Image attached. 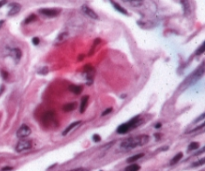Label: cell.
Segmentation results:
<instances>
[{"mask_svg": "<svg viewBox=\"0 0 205 171\" xmlns=\"http://www.w3.org/2000/svg\"><path fill=\"white\" fill-rule=\"evenodd\" d=\"M149 141V136L147 135H138L135 137H129L122 141L120 145L121 149L123 150H131L138 146H143Z\"/></svg>", "mask_w": 205, "mask_h": 171, "instance_id": "obj_1", "label": "cell"}, {"mask_svg": "<svg viewBox=\"0 0 205 171\" xmlns=\"http://www.w3.org/2000/svg\"><path fill=\"white\" fill-rule=\"evenodd\" d=\"M203 74H204V65L202 64L197 70H195L191 75L185 79L183 84H182V87H188L190 85L194 84L195 82H197L203 76Z\"/></svg>", "mask_w": 205, "mask_h": 171, "instance_id": "obj_2", "label": "cell"}, {"mask_svg": "<svg viewBox=\"0 0 205 171\" xmlns=\"http://www.w3.org/2000/svg\"><path fill=\"white\" fill-rule=\"evenodd\" d=\"M139 123H140V119H139L138 116H136V117L132 118L131 120H129L126 123H123L121 124L120 126L117 128V132L119 134H125V133L129 132L130 130L134 129L135 127H137Z\"/></svg>", "mask_w": 205, "mask_h": 171, "instance_id": "obj_3", "label": "cell"}, {"mask_svg": "<svg viewBox=\"0 0 205 171\" xmlns=\"http://www.w3.org/2000/svg\"><path fill=\"white\" fill-rule=\"evenodd\" d=\"M31 146H32V143H31L30 140L21 139V140L19 141L16 145V151L17 152H23V151H26L28 149H30Z\"/></svg>", "mask_w": 205, "mask_h": 171, "instance_id": "obj_4", "label": "cell"}, {"mask_svg": "<svg viewBox=\"0 0 205 171\" xmlns=\"http://www.w3.org/2000/svg\"><path fill=\"white\" fill-rule=\"evenodd\" d=\"M30 134H31V129H30V127L27 126V125H25V124L21 125V126L19 127V129L17 130V133H16L17 137L20 138V139L26 138L27 136H29Z\"/></svg>", "mask_w": 205, "mask_h": 171, "instance_id": "obj_5", "label": "cell"}, {"mask_svg": "<svg viewBox=\"0 0 205 171\" xmlns=\"http://www.w3.org/2000/svg\"><path fill=\"white\" fill-rule=\"evenodd\" d=\"M81 9H82V12H83L85 15H87L88 17H90V18H92V19H99V17L98 15L96 14L94 11H93L91 8H89L87 6V5H83V6L81 7Z\"/></svg>", "mask_w": 205, "mask_h": 171, "instance_id": "obj_6", "label": "cell"}, {"mask_svg": "<svg viewBox=\"0 0 205 171\" xmlns=\"http://www.w3.org/2000/svg\"><path fill=\"white\" fill-rule=\"evenodd\" d=\"M39 12H40L41 14H43V15H45V16H47V17H55V16H57L59 13H60V11L57 10V9L44 8V9L39 10Z\"/></svg>", "mask_w": 205, "mask_h": 171, "instance_id": "obj_7", "label": "cell"}, {"mask_svg": "<svg viewBox=\"0 0 205 171\" xmlns=\"http://www.w3.org/2000/svg\"><path fill=\"white\" fill-rule=\"evenodd\" d=\"M20 8H21V6L18 3L11 4L10 5V10H9V12H8V15H9V16L16 15V14L20 11Z\"/></svg>", "mask_w": 205, "mask_h": 171, "instance_id": "obj_8", "label": "cell"}, {"mask_svg": "<svg viewBox=\"0 0 205 171\" xmlns=\"http://www.w3.org/2000/svg\"><path fill=\"white\" fill-rule=\"evenodd\" d=\"M80 124H81V121L73 122L72 124H70L69 126H68V127L66 128V129H65V130L63 131V133H62V134H63L64 136H65V135H67L68 133H69V132H71V131H72V130L74 129V128L78 127V126H79V125H80Z\"/></svg>", "mask_w": 205, "mask_h": 171, "instance_id": "obj_9", "label": "cell"}, {"mask_svg": "<svg viewBox=\"0 0 205 171\" xmlns=\"http://www.w3.org/2000/svg\"><path fill=\"white\" fill-rule=\"evenodd\" d=\"M109 1L111 2V4H112V6L114 7L115 9L117 10V11H119V12L122 13V14H125V15H128V12H127V10L125 9V8H123L122 6H120V5L117 4V3H116V2H114V1H113V0H109Z\"/></svg>", "mask_w": 205, "mask_h": 171, "instance_id": "obj_10", "label": "cell"}, {"mask_svg": "<svg viewBox=\"0 0 205 171\" xmlns=\"http://www.w3.org/2000/svg\"><path fill=\"white\" fill-rule=\"evenodd\" d=\"M88 100H89V96H84L81 100V104H80V113H83L87 108V104H88Z\"/></svg>", "mask_w": 205, "mask_h": 171, "instance_id": "obj_11", "label": "cell"}, {"mask_svg": "<svg viewBox=\"0 0 205 171\" xmlns=\"http://www.w3.org/2000/svg\"><path fill=\"white\" fill-rule=\"evenodd\" d=\"M68 38V33L67 32H62L58 35V37L56 38L55 40V43L58 44V43H62V42H64L66 39Z\"/></svg>", "mask_w": 205, "mask_h": 171, "instance_id": "obj_12", "label": "cell"}, {"mask_svg": "<svg viewBox=\"0 0 205 171\" xmlns=\"http://www.w3.org/2000/svg\"><path fill=\"white\" fill-rule=\"evenodd\" d=\"M76 105H77V103L76 102H72V103H67L65 104L63 106V110L65 111V112H70V111L74 110L76 108Z\"/></svg>", "mask_w": 205, "mask_h": 171, "instance_id": "obj_13", "label": "cell"}, {"mask_svg": "<svg viewBox=\"0 0 205 171\" xmlns=\"http://www.w3.org/2000/svg\"><path fill=\"white\" fill-rule=\"evenodd\" d=\"M21 55H22V52L19 48H14L12 50V56L16 61H19V59L21 58Z\"/></svg>", "mask_w": 205, "mask_h": 171, "instance_id": "obj_14", "label": "cell"}, {"mask_svg": "<svg viewBox=\"0 0 205 171\" xmlns=\"http://www.w3.org/2000/svg\"><path fill=\"white\" fill-rule=\"evenodd\" d=\"M143 153H141V154H136L134 156H132V157H130V158H128L127 159V162L128 163H133L134 161L136 160H138V159H140L141 157H143Z\"/></svg>", "mask_w": 205, "mask_h": 171, "instance_id": "obj_15", "label": "cell"}, {"mask_svg": "<svg viewBox=\"0 0 205 171\" xmlns=\"http://www.w3.org/2000/svg\"><path fill=\"white\" fill-rule=\"evenodd\" d=\"M140 169V166L138 164H131L125 168V171H138Z\"/></svg>", "mask_w": 205, "mask_h": 171, "instance_id": "obj_16", "label": "cell"}, {"mask_svg": "<svg viewBox=\"0 0 205 171\" xmlns=\"http://www.w3.org/2000/svg\"><path fill=\"white\" fill-rule=\"evenodd\" d=\"M69 89L72 91L73 93L75 94H80L82 91V87L81 86H76V85H72V86L69 87Z\"/></svg>", "mask_w": 205, "mask_h": 171, "instance_id": "obj_17", "label": "cell"}, {"mask_svg": "<svg viewBox=\"0 0 205 171\" xmlns=\"http://www.w3.org/2000/svg\"><path fill=\"white\" fill-rule=\"evenodd\" d=\"M124 2H129L133 6H140L143 2V0H123Z\"/></svg>", "mask_w": 205, "mask_h": 171, "instance_id": "obj_18", "label": "cell"}, {"mask_svg": "<svg viewBox=\"0 0 205 171\" xmlns=\"http://www.w3.org/2000/svg\"><path fill=\"white\" fill-rule=\"evenodd\" d=\"M182 153H178V154H176L174 157H173V159L171 161H170V164L173 165V164H176L179 160H181V158H182Z\"/></svg>", "mask_w": 205, "mask_h": 171, "instance_id": "obj_19", "label": "cell"}, {"mask_svg": "<svg viewBox=\"0 0 205 171\" xmlns=\"http://www.w3.org/2000/svg\"><path fill=\"white\" fill-rule=\"evenodd\" d=\"M181 3L183 5L184 7V11H185V14H188L189 10H190V7H189V3L187 0H181Z\"/></svg>", "mask_w": 205, "mask_h": 171, "instance_id": "obj_20", "label": "cell"}, {"mask_svg": "<svg viewBox=\"0 0 205 171\" xmlns=\"http://www.w3.org/2000/svg\"><path fill=\"white\" fill-rule=\"evenodd\" d=\"M198 147H199V143H198V142H192V143H190V144H189V146H188V150H190V151L195 150V149H197Z\"/></svg>", "mask_w": 205, "mask_h": 171, "instance_id": "obj_21", "label": "cell"}, {"mask_svg": "<svg viewBox=\"0 0 205 171\" xmlns=\"http://www.w3.org/2000/svg\"><path fill=\"white\" fill-rule=\"evenodd\" d=\"M203 52H204V43L199 47V49L197 51H196V54H197V55H200V54H202Z\"/></svg>", "mask_w": 205, "mask_h": 171, "instance_id": "obj_22", "label": "cell"}, {"mask_svg": "<svg viewBox=\"0 0 205 171\" xmlns=\"http://www.w3.org/2000/svg\"><path fill=\"white\" fill-rule=\"evenodd\" d=\"M93 140H94L95 142H99V141H100L101 140V137H100V136H99L98 134H94V135H93Z\"/></svg>", "mask_w": 205, "mask_h": 171, "instance_id": "obj_23", "label": "cell"}, {"mask_svg": "<svg viewBox=\"0 0 205 171\" xmlns=\"http://www.w3.org/2000/svg\"><path fill=\"white\" fill-rule=\"evenodd\" d=\"M34 19H36V17H35V15H30V17H28V18L26 19V23H28V22H31L32 20H34Z\"/></svg>", "mask_w": 205, "mask_h": 171, "instance_id": "obj_24", "label": "cell"}, {"mask_svg": "<svg viewBox=\"0 0 205 171\" xmlns=\"http://www.w3.org/2000/svg\"><path fill=\"white\" fill-rule=\"evenodd\" d=\"M111 111H112V108H108V109L105 110L104 112L101 114V115H102V116H105V115H107V114H109V113L111 112Z\"/></svg>", "mask_w": 205, "mask_h": 171, "instance_id": "obj_25", "label": "cell"}, {"mask_svg": "<svg viewBox=\"0 0 205 171\" xmlns=\"http://www.w3.org/2000/svg\"><path fill=\"white\" fill-rule=\"evenodd\" d=\"M204 162H205L204 159H201V160L199 161V162H196V163L193 164V166H199V165H202V164H203Z\"/></svg>", "mask_w": 205, "mask_h": 171, "instance_id": "obj_26", "label": "cell"}, {"mask_svg": "<svg viewBox=\"0 0 205 171\" xmlns=\"http://www.w3.org/2000/svg\"><path fill=\"white\" fill-rule=\"evenodd\" d=\"M32 42L34 45H37L39 43V38H37V37H34V38L32 39Z\"/></svg>", "mask_w": 205, "mask_h": 171, "instance_id": "obj_27", "label": "cell"}, {"mask_svg": "<svg viewBox=\"0 0 205 171\" xmlns=\"http://www.w3.org/2000/svg\"><path fill=\"white\" fill-rule=\"evenodd\" d=\"M6 0H1V1H0V7H2V6H3V5L5 4V3H6Z\"/></svg>", "mask_w": 205, "mask_h": 171, "instance_id": "obj_28", "label": "cell"}]
</instances>
